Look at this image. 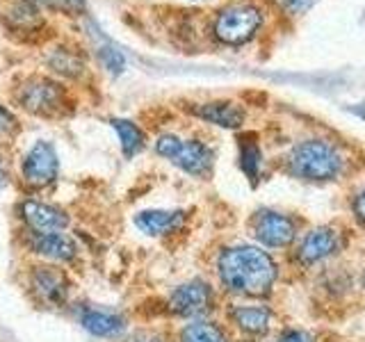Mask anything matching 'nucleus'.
I'll use <instances>...</instances> for the list:
<instances>
[{"label": "nucleus", "mask_w": 365, "mask_h": 342, "mask_svg": "<svg viewBox=\"0 0 365 342\" xmlns=\"http://www.w3.org/2000/svg\"><path fill=\"white\" fill-rule=\"evenodd\" d=\"M220 279L231 292L262 296L277 281L274 260L256 247H233L220 256Z\"/></svg>", "instance_id": "obj_1"}, {"label": "nucleus", "mask_w": 365, "mask_h": 342, "mask_svg": "<svg viewBox=\"0 0 365 342\" xmlns=\"http://www.w3.org/2000/svg\"><path fill=\"white\" fill-rule=\"evenodd\" d=\"M288 169L304 180H331L340 174L342 155L338 148L322 140H308L292 148Z\"/></svg>", "instance_id": "obj_2"}, {"label": "nucleus", "mask_w": 365, "mask_h": 342, "mask_svg": "<svg viewBox=\"0 0 365 342\" xmlns=\"http://www.w3.org/2000/svg\"><path fill=\"white\" fill-rule=\"evenodd\" d=\"M155 151L192 176L208 178L212 171L215 155L210 148L201 142H194V140L185 142V140H178L174 135H165L155 142Z\"/></svg>", "instance_id": "obj_3"}, {"label": "nucleus", "mask_w": 365, "mask_h": 342, "mask_svg": "<svg viewBox=\"0 0 365 342\" xmlns=\"http://www.w3.org/2000/svg\"><path fill=\"white\" fill-rule=\"evenodd\" d=\"M262 26L260 9L251 5H233L222 9L215 19V37L228 46L247 43Z\"/></svg>", "instance_id": "obj_4"}, {"label": "nucleus", "mask_w": 365, "mask_h": 342, "mask_svg": "<svg viewBox=\"0 0 365 342\" xmlns=\"http://www.w3.org/2000/svg\"><path fill=\"white\" fill-rule=\"evenodd\" d=\"M16 100L32 114L53 117L66 105V89L51 78H30L26 85L19 87Z\"/></svg>", "instance_id": "obj_5"}, {"label": "nucleus", "mask_w": 365, "mask_h": 342, "mask_svg": "<svg viewBox=\"0 0 365 342\" xmlns=\"http://www.w3.org/2000/svg\"><path fill=\"white\" fill-rule=\"evenodd\" d=\"M212 304V292L203 281H192L176 288L169 296V311L180 317L203 315Z\"/></svg>", "instance_id": "obj_6"}, {"label": "nucleus", "mask_w": 365, "mask_h": 342, "mask_svg": "<svg viewBox=\"0 0 365 342\" xmlns=\"http://www.w3.org/2000/svg\"><path fill=\"white\" fill-rule=\"evenodd\" d=\"M57 167H60V162H57L53 144L37 142L23 160V176L30 185H48L57 176Z\"/></svg>", "instance_id": "obj_7"}, {"label": "nucleus", "mask_w": 365, "mask_h": 342, "mask_svg": "<svg viewBox=\"0 0 365 342\" xmlns=\"http://www.w3.org/2000/svg\"><path fill=\"white\" fill-rule=\"evenodd\" d=\"M254 233L265 247H288L294 239V224L285 214L262 210L254 222Z\"/></svg>", "instance_id": "obj_8"}, {"label": "nucleus", "mask_w": 365, "mask_h": 342, "mask_svg": "<svg viewBox=\"0 0 365 342\" xmlns=\"http://www.w3.org/2000/svg\"><path fill=\"white\" fill-rule=\"evenodd\" d=\"M21 210H23V217H26V222L39 233H55V231H60V228H66L68 224V217L62 210L37 203V201H26Z\"/></svg>", "instance_id": "obj_9"}, {"label": "nucleus", "mask_w": 365, "mask_h": 342, "mask_svg": "<svg viewBox=\"0 0 365 342\" xmlns=\"http://www.w3.org/2000/svg\"><path fill=\"white\" fill-rule=\"evenodd\" d=\"M338 249V235L331 228H315L311 231L299 247V260L304 265H313L317 260H324Z\"/></svg>", "instance_id": "obj_10"}, {"label": "nucleus", "mask_w": 365, "mask_h": 342, "mask_svg": "<svg viewBox=\"0 0 365 342\" xmlns=\"http://www.w3.org/2000/svg\"><path fill=\"white\" fill-rule=\"evenodd\" d=\"M194 114L210 123L222 125V128H240L245 121V110L231 100H215V103H203L201 108L194 110Z\"/></svg>", "instance_id": "obj_11"}, {"label": "nucleus", "mask_w": 365, "mask_h": 342, "mask_svg": "<svg viewBox=\"0 0 365 342\" xmlns=\"http://www.w3.org/2000/svg\"><path fill=\"white\" fill-rule=\"evenodd\" d=\"M182 222H185V214L180 210H146L142 214H137L135 219V224L148 235L174 233L176 228H180Z\"/></svg>", "instance_id": "obj_12"}, {"label": "nucleus", "mask_w": 365, "mask_h": 342, "mask_svg": "<svg viewBox=\"0 0 365 342\" xmlns=\"http://www.w3.org/2000/svg\"><path fill=\"white\" fill-rule=\"evenodd\" d=\"M32 285L46 301L60 304L66 294V276L55 267H37L32 271Z\"/></svg>", "instance_id": "obj_13"}, {"label": "nucleus", "mask_w": 365, "mask_h": 342, "mask_svg": "<svg viewBox=\"0 0 365 342\" xmlns=\"http://www.w3.org/2000/svg\"><path fill=\"white\" fill-rule=\"evenodd\" d=\"M32 247L37 254L53 260H71L76 256V242L62 233H37L32 237Z\"/></svg>", "instance_id": "obj_14"}, {"label": "nucleus", "mask_w": 365, "mask_h": 342, "mask_svg": "<svg viewBox=\"0 0 365 342\" xmlns=\"http://www.w3.org/2000/svg\"><path fill=\"white\" fill-rule=\"evenodd\" d=\"M233 322L251 336H260L269 328V311L260 306H240L231 311Z\"/></svg>", "instance_id": "obj_15"}, {"label": "nucleus", "mask_w": 365, "mask_h": 342, "mask_svg": "<svg viewBox=\"0 0 365 342\" xmlns=\"http://www.w3.org/2000/svg\"><path fill=\"white\" fill-rule=\"evenodd\" d=\"M83 324L89 333L94 336H103V338H110V336H117L123 331V317L119 315H110V313H98V311H89L83 315Z\"/></svg>", "instance_id": "obj_16"}, {"label": "nucleus", "mask_w": 365, "mask_h": 342, "mask_svg": "<svg viewBox=\"0 0 365 342\" xmlns=\"http://www.w3.org/2000/svg\"><path fill=\"white\" fill-rule=\"evenodd\" d=\"M112 128L117 130L119 142H121V151L125 157H133L137 151L144 148V133L137 128V125L128 119H114Z\"/></svg>", "instance_id": "obj_17"}, {"label": "nucleus", "mask_w": 365, "mask_h": 342, "mask_svg": "<svg viewBox=\"0 0 365 342\" xmlns=\"http://www.w3.org/2000/svg\"><path fill=\"white\" fill-rule=\"evenodd\" d=\"M180 342H226V336L215 324L194 322L182 328Z\"/></svg>", "instance_id": "obj_18"}, {"label": "nucleus", "mask_w": 365, "mask_h": 342, "mask_svg": "<svg viewBox=\"0 0 365 342\" xmlns=\"http://www.w3.org/2000/svg\"><path fill=\"white\" fill-rule=\"evenodd\" d=\"M48 64L55 68L57 73H62V76H78L80 71H83V60H80L76 53L66 51V48H57L51 55Z\"/></svg>", "instance_id": "obj_19"}, {"label": "nucleus", "mask_w": 365, "mask_h": 342, "mask_svg": "<svg viewBox=\"0 0 365 342\" xmlns=\"http://www.w3.org/2000/svg\"><path fill=\"white\" fill-rule=\"evenodd\" d=\"M240 165H242L245 174L256 180L258 178V169H260V148L254 140L245 137L242 144H240Z\"/></svg>", "instance_id": "obj_20"}, {"label": "nucleus", "mask_w": 365, "mask_h": 342, "mask_svg": "<svg viewBox=\"0 0 365 342\" xmlns=\"http://www.w3.org/2000/svg\"><path fill=\"white\" fill-rule=\"evenodd\" d=\"M101 60H103V64H106V68H110L112 73H121L123 66H125L123 55L117 48H110V46L101 48Z\"/></svg>", "instance_id": "obj_21"}, {"label": "nucleus", "mask_w": 365, "mask_h": 342, "mask_svg": "<svg viewBox=\"0 0 365 342\" xmlns=\"http://www.w3.org/2000/svg\"><path fill=\"white\" fill-rule=\"evenodd\" d=\"M28 5H48V7H62V9H80L83 0H26Z\"/></svg>", "instance_id": "obj_22"}, {"label": "nucleus", "mask_w": 365, "mask_h": 342, "mask_svg": "<svg viewBox=\"0 0 365 342\" xmlns=\"http://www.w3.org/2000/svg\"><path fill=\"white\" fill-rule=\"evenodd\" d=\"M14 123H16L14 114H11V112H9L7 108H3V105H0V135L9 133L11 128H14Z\"/></svg>", "instance_id": "obj_23"}, {"label": "nucleus", "mask_w": 365, "mask_h": 342, "mask_svg": "<svg viewBox=\"0 0 365 342\" xmlns=\"http://www.w3.org/2000/svg\"><path fill=\"white\" fill-rule=\"evenodd\" d=\"M354 214H356V219L361 222V224H365V190L363 192H359L356 194V199H354Z\"/></svg>", "instance_id": "obj_24"}, {"label": "nucleus", "mask_w": 365, "mask_h": 342, "mask_svg": "<svg viewBox=\"0 0 365 342\" xmlns=\"http://www.w3.org/2000/svg\"><path fill=\"white\" fill-rule=\"evenodd\" d=\"M283 5L288 7L290 11H302L306 7H311L313 0H283Z\"/></svg>", "instance_id": "obj_25"}, {"label": "nucleus", "mask_w": 365, "mask_h": 342, "mask_svg": "<svg viewBox=\"0 0 365 342\" xmlns=\"http://www.w3.org/2000/svg\"><path fill=\"white\" fill-rule=\"evenodd\" d=\"M279 342H311V338H308L306 333H288V336H283Z\"/></svg>", "instance_id": "obj_26"}, {"label": "nucleus", "mask_w": 365, "mask_h": 342, "mask_svg": "<svg viewBox=\"0 0 365 342\" xmlns=\"http://www.w3.org/2000/svg\"><path fill=\"white\" fill-rule=\"evenodd\" d=\"M130 342H160V338L155 336H148V333H137Z\"/></svg>", "instance_id": "obj_27"}, {"label": "nucleus", "mask_w": 365, "mask_h": 342, "mask_svg": "<svg viewBox=\"0 0 365 342\" xmlns=\"http://www.w3.org/2000/svg\"><path fill=\"white\" fill-rule=\"evenodd\" d=\"M9 174H7V167H5V162H3V157H0V187H5L7 185V178Z\"/></svg>", "instance_id": "obj_28"}, {"label": "nucleus", "mask_w": 365, "mask_h": 342, "mask_svg": "<svg viewBox=\"0 0 365 342\" xmlns=\"http://www.w3.org/2000/svg\"><path fill=\"white\" fill-rule=\"evenodd\" d=\"M363 285H365V274H363Z\"/></svg>", "instance_id": "obj_29"}]
</instances>
